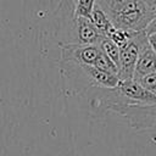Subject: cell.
Masks as SVG:
<instances>
[{"mask_svg":"<svg viewBox=\"0 0 156 156\" xmlns=\"http://www.w3.org/2000/svg\"><path fill=\"white\" fill-rule=\"evenodd\" d=\"M54 37L60 45H99L102 35L94 28L90 20L78 17L74 13L73 5L69 0H60L52 13Z\"/></svg>","mask_w":156,"mask_h":156,"instance_id":"obj_1","label":"cell"},{"mask_svg":"<svg viewBox=\"0 0 156 156\" xmlns=\"http://www.w3.org/2000/svg\"><path fill=\"white\" fill-rule=\"evenodd\" d=\"M116 28L143 32L156 18L151 0H96V4Z\"/></svg>","mask_w":156,"mask_h":156,"instance_id":"obj_2","label":"cell"},{"mask_svg":"<svg viewBox=\"0 0 156 156\" xmlns=\"http://www.w3.org/2000/svg\"><path fill=\"white\" fill-rule=\"evenodd\" d=\"M60 72L69 84L74 95L85 94L90 88H113L119 78L116 74L104 72L94 66L82 65L73 61H58Z\"/></svg>","mask_w":156,"mask_h":156,"instance_id":"obj_3","label":"cell"},{"mask_svg":"<svg viewBox=\"0 0 156 156\" xmlns=\"http://www.w3.org/2000/svg\"><path fill=\"white\" fill-rule=\"evenodd\" d=\"M149 43L146 33L143 32H134L129 43L121 49L119 61H118V78L119 80H128L133 79L135 63L138 60L139 51L143 46Z\"/></svg>","mask_w":156,"mask_h":156,"instance_id":"obj_4","label":"cell"},{"mask_svg":"<svg viewBox=\"0 0 156 156\" xmlns=\"http://www.w3.org/2000/svg\"><path fill=\"white\" fill-rule=\"evenodd\" d=\"M60 61H73L82 65L94 66L98 56L101 52L99 45L87 44H68V45H60Z\"/></svg>","mask_w":156,"mask_h":156,"instance_id":"obj_5","label":"cell"},{"mask_svg":"<svg viewBox=\"0 0 156 156\" xmlns=\"http://www.w3.org/2000/svg\"><path fill=\"white\" fill-rule=\"evenodd\" d=\"M156 72V52L147 43L145 46L141 48L138 55V60L134 68L133 80H138L139 78Z\"/></svg>","mask_w":156,"mask_h":156,"instance_id":"obj_6","label":"cell"},{"mask_svg":"<svg viewBox=\"0 0 156 156\" xmlns=\"http://www.w3.org/2000/svg\"><path fill=\"white\" fill-rule=\"evenodd\" d=\"M90 22L93 23L94 28L99 32V34H101L102 37H107L112 32V29L115 28L111 20L107 17V15L98 5H95V7L91 12Z\"/></svg>","mask_w":156,"mask_h":156,"instance_id":"obj_7","label":"cell"},{"mask_svg":"<svg viewBox=\"0 0 156 156\" xmlns=\"http://www.w3.org/2000/svg\"><path fill=\"white\" fill-rule=\"evenodd\" d=\"M69 1L73 5L76 16L90 20L91 12L96 4V0H69Z\"/></svg>","mask_w":156,"mask_h":156,"instance_id":"obj_8","label":"cell"},{"mask_svg":"<svg viewBox=\"0 0 156 156\" xmlns=\"http://www.w3.org/2000/svg\"><path fill=\"white\" fill-rule=\"evenodd\" d=\"M99 46H100L101 51H102L107 57H110V58L117 65V67H118V61H119L121 49H119L115 43H112L108 38H106V37L102 38V40L100 41Z\"/></svg>","mask_w":156,"mask_h":156,"instance_id":"obj_9","label":"cell"},{"mask_svg":"<svg viewBox=\"0 0 156 156\" xmlns=\"http://www.w3.org/2000/svg\"><path fill=\"white\" fill-rule=\"evenodd\" d=\"M133 33L134 32H128V30H123V29H119V28H113L112 29V32L106 37V38H108L112 43H115L119 49H122V48H124L128 43H129V40L132 39V35H133Z\"/></svg>","mask_w":156,"mask_h":156,"instance_id":"obj_10","label":"cell"},{"mask_svg":"<svg viewBox=\"0 0 156 156\" xmlns=\"http://www.w3.org/2000/svg\"><path fill=\"white\" fill-rule=\"evenodd\" d=\"M94 67H96V68H99V69H101L104 72L118 76V67H117V65L110 57H107L102 51L98 56V58H96V61L94 63Z\"/></svg>","mask_w":156,"mask_h":156,"instance_id":"obj_11","label":"cell"},{"mask_svg":"<svg viewBox=\"0 0 156 156\" xmlns=\"http://www.w3.org/2000/svg\"><path fill=\"white\" fill-rule=\"evenodd\" d=\"M135 82H138V83H139L145 90H147L149 93L156 95V72L149 73V74H146V76L139 78V79L135 80Z\"/></svg>","mask_w":156,"mask_h":156,"instance_id":"obj_12","label":"cell"},{"mask_svg":"<svg viewBox=\"0 0 156 156\" xmlns=\"http://www.w3.org/2000/svg\"><path fill=\"white\" fill-rule=\"evenodd\" d=\"M144 32L146 33V35H150V34L156 33V18H154V20L150 22V24L146 27V29H145Z\"/></svg>","mask_w":156,"mask_h":156,"instance_id":"obj_13","label":"cell"},{"mask_svg":"<svg viewBox=\"0 0 156 156\" xmlns=\"http://www.w3.org/2000/svg\"><path fill=\"white\" fill-rule=\"evenodd\" d=\"M147 39H149V44L151 45V48H152L154 51L156 52V33L147 35Z\"/></svg>","mask_w":156,"mask_h":156,"instance_id":"obj_14","label":"cell"},{"mask_svg":"<svg viewBox=\"0 0 156 156\" xmlns=\"http://www.w3.org/2000/svg\"><path fill=\"white\" fill-rule=\"evenodd\" d=\"M152 5H154V9H155V12H156V0H151Z\"/></svg>","mask_w":156,"mask_h":156,"instance_id":"obj_15","label":"cell"}]
</instances>
